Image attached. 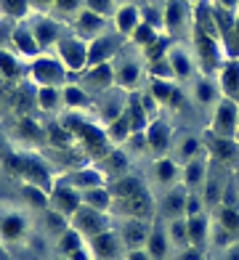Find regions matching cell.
Masks as SVG:
<instances>
[{
  "instance_id": "obj_7",
  "label": "cell",
  "mask_w": 239,
  "mask_h": 260,
  "mask_svg": "<svg viewBox=\"0 0 239 260\" xmlns=\"http://www.w3.org/2000/svg\"><path fill=\"white\" fill-rule=\"evenodd\" d=\"M58 56L69 72H82L88 67V45L80 40H58Z\"/></svg>"
},
{
  "instance_id": "obj_59",
  "label": "cell",
  "mask_w": 239,
  "mask_h": 260,
  "mask_svg": "<svg viewBox=\"0 0 239 260\" xmlns=\"http://www.w3.org/2000/svg\"><path fill=\"white\" fill-rule=\"evenodd\" d=\"M226 260H239V244L226 247Z\"/></svg>"
},
{
  "instance_id": "obj_16",
  "label": "cell",
  "mask_w": 239,
  "mask_h": 260,
  "mask_svg": "<svg viewBox=\"0 0 239 260\" xmlns=\"http://www.w3.org/2000/svg\"><path fill=\"white\" fill-rule=\"evenodd\" d=\"M146 250H149V255L154 260H165L167 257V250H170V236H167V229H162V223H154V226H152Z\"/></svg>"
},
{
  "instance_id": "obj_27",
  "label": "cell",
  "mask_w": 239,
  "mask_h": 260,
  "mask_svg": "<svg viewBox=\"0 0 239 260\" xmlns=\"http://www.w3.org/2000/svg\"><path fill=\"white\" fill-rule=\"evenodd\" d=\"M32 35H35V40L40 43V48H45V45H53L58 40V27L51 19H38L32 24Z\"/></svg>"
},
{
  "instance_id": "obj_46",
  "label": "cell",
  "mask_w": 239,
  "mask_h": 260,
  "mask_svg": "<svg viewBox=\"0 0 239 260\" xmlns=\"http://www.w3.org/2000/svg\"><path fill=\"white\" fill-rule=\"evenodd\" d=\"M133 38H136V43H141V45H149L157 40V32H154V27L152 24H146V21H141V24L136 27V32H133Z\"/></svg>"
},
{
  "instance_id": "obj_22",
  "label": "cell",
  "mask_w": 239,
  "mask_h": 260,
  "mask_svg": "<svg viewBox=\"0 0 239 260\" xmlns=\"http://www.w3.org/2000/svg\"><path fill=\"white\" fill-rule=\"evenodd\" d=\"M133 133H136V130H133V122H130L128 112H123L117 120H112L109 125H106V136H109L112 144H125Z\"/></svg>"
},
{
  "instance_id": "obj_63",
  "label": "cell",
  "mask_w": 239,
  "mask_h": 260,
  "mask_svg": "<svg viewBox=\"0 0 239 260\" xmlns=\"http://www.w3.org/2000/svg\"><path fill=\"white\" fill-rule=\"evenodd\" d=\"M58 260H69V257H67V255H64V257H58Z\"/></svg>"
},
{
  "instance_id": "obj_25",
  "label": "cell",
  "mask_w": 239,
  "mask_h": 260,
  "mask_svg": "<svg viewBox=\"0 0 239 260\" xmlns=\"http://www.w3.org/2000/svg\"><path fill=\"white\" fill-rule=\"evenodd\" d=\"M11 43H14L24 56H38L40 53V43L35 40L32 29H27V27H14V38H11Z\"/></svg>"
},
{
  "instance_id": "obj_36",
  "label": "cell",
  "mask_w": 239,
  "mask_h": 260,
  "mask_svg": "<svg viewBox=\"0 0 239 260\" xmlns=\"http://www.w3.org/2000/svg\"><path fill=\"white\" fill-rule=\"evenodd\" d=\"M101 165H104V170H101V173H125V168H128V157L123 154V151L112 149L106 157H101Z\"/></svg>"
},
{
  "instance_id": "obj_40",
  "label": "cell",
  "mask_w": 239,
  "mask_h": 260,
  "mask_svg": "<svg viewBox=\"0 0 239 260\" xmlns=\"http://www.w3.org/2000/svg\"><path fill=\"white\" fill-rule=\"evenodd\" d=\"M138 67L136 64H125V67H120V72L114 75V82H120L123 88H133L136 82H138Z\"/></svg>"
},
{
  "instance_id": "obj_13",
  "label": "cell",
  "mask_w": 239,
  "mask_h": 260,
  "mask_svg": "<svg viewBox=\"0 0 239 260\" xmlns=\"http://www.w3.org/2000/svg\"><path fill=\"white\" fill-rule=\"evenodd\" d=\"M207 149H210V154L221 162H234L239 157V141L236 138H223V136L207 133Z\"/></svg>"
},
{
  "instance_id": "obj_47",
  "label": "cell",
  "mask_w": 239,
  "mask_h": 260,
  "mask_svg": "<svg viewBox=\"0 0 239 260\" xmlns=\"http://www.w3.org/2000/svg\"><path fill=\"white\" fill-rule=\"evenodd\" d=\"M45 133H48V138H51L56 146H64L67 141L72 138V133H69V130H67L64 125H56V122H53V125H48V130H45Z\"/></svg>"
},
{
  "instance_id": "obj_17",
  "label": "cell",
  "mask_w": 239,
  "mask_h": 260,
  "mask_svg": "<svg viewBox=\"0 0 239 260\" xmlns=\"http://www.w3.org/2000/svg\"><path fill=\"white\" fill-rule=\"evenodd\" d=\"M181 181H184L186 188H197L199 183H205V181H207V165H205V159L197 157V159L184 162V168H181Z\"/></svg>"
},
{
  "instance_id": "obj_6",
  "label": "cell",
  "mask_w": 239,
  "mask_h": 260,
  "mask_svg": "<svg viewBox=\"0 0 239 260\" xmlns=\"http://www.w3.org/2000/svg\"><path fill=\"white\" fill-rule=\"evenodd\" d=\"M82 205V194L77 191L75 186H69L67 181H56L51 188V207L58 210L62 215L72 218L77 212V207Z\"/></svg>"
},
{
  "instance_id": "obj_12",
  "label": "cell",
  "mask_w": 239,
  "mask_h": 260,
  "mask_svg": "<svg viewBox=\"0 0 239 260\" xmlns=\"http://www.w3.org/2000/svg\"><path fill=\"white\" fill-rule=\"evenodd\" d=\"M194 35H197V53H199L202 69H205V72L218 69V43H215V38L207 35L202 27H197Z\"/></svg>"
},
{
  "instance_id": "obj_37",
  "label": "cell",
  "mask_w": 239,
  "mask_h": 260,
  "mask_svg": "<svg viewBox=\"0 0 239 260\" xmlns=\"http://www.w3.org/2000/svg\"><path fill=\"white\" fill-rule=\"evenodd\" d=\"M62 101L69 106V109H77V106H88V96H85V90L77 88V85H64Z\"/></svg>"
},
{
  "instance_id": "obj_24",
  "label": "cell",
  "mask_w": 239,
  "mask_h": 260,
  "mask_svg": "<svg viewBox=\"0 0 239 260\" xmlns=\"http://www.w3.org/2000/svg\"><path fill=\"white\" fill-rule=\"evenodd\" d=\"M112 82H114V72H112L109 64H96V67H91L85 72V85L88 88L104 90V88H109Z\"/></svg>"
},
{
  "instance_id": "obj_28",
  "label": "cell",
  "mask_w": 239,
  "mask_h": 260,
  "mask_svg": "<svg viewBox=\"0 0 239 260\" xmlns=\"http://www.w3.org/2000/svg\"><path fill=\"white\" fill-rule=\"evenodd\" d=\"M221 90H223V96H229V99L239 96V64L236 61L223 67V72H221Z\"/></svg>"
},
{
  "instance_id": "obj_42",
  "label": "cell",
  "mask_w": 239,
  "mask_h": 260,
  "mask_svg": "<svg viewBox=\"0 0 239 260\" xmlns=\"http://www.w3.org/2000/svg\"><path fill=\"white\" fill-rule=\"evenodd\" d=\"M218 223H223L229 231H234V234H239V207H221V212H218Z\"/></svg>"
},
{
  "instance_id": "obj_26",
  "label": "cell",
  "mask_w": 239,
  "mask_h": 260,
  "mask_svg": "<svg viewBox=\"0 0 239 260\" xmlns=\"http://www.w3.org/2000/svg\"><path fill=\"white\" fill-rule=\"evenodd\" d=\"M154 173H157V181L165 183V186H170V183H175L178 178H181V168H178V162L170 159V157H157Z\"/></svg>"
},
{
  "instance_id": "obj_9",
  "label": "cell",
  "mask_w": 239,
  "mask_h": 260,
  "mask_svg": "<svg viewBox=\"0 0 239 260\" xmlns=\"http://www.w3.org/2000/svg\"><path fill=\"white\" fill-rule=\"evenodd\" d=\"M143 136H146V146L154 151L157 157H165V151L170 149V141H173V130L165 120H149L146 130H143Z\"/></svg>"
},
{
  "instance_id": "obj_31",
  "label": "cell",
  "mask_w": 239,
  "mask_h": 260,
  "mask_svg": "<svg viewBox=\"0 0 239 260\" xmlns=\"http://www.w3.org/2000/svg\"><path fill=\"white\" fill-rule=\"evenodd\" d=\"M21 194L29 205L35 207H51V191H45L43 186H35V183H21Z\"/></svg>"
},
{
  "instance_id": "obj_45",
  "label": "cell",
  "mask_w": 239,
  "mask_h": 260,
  "mask_svg": "<svg viewBox=\"0 0 239 260\" xmlns=\"http://www.w3.org/2000/svg\"><path fill=\"white\" fill-rule=\"evenodd\" d=\"M58 101H62V93H58V88H40V93H38L40 109H53Z\"/></svg>"
},
{
  "instance_id": "obj_52",
  "label": "cell",
  "mask_w": 239,
  "mask_h": 260,
  "mask_svg": "<svg viewBox=\"0 0 239 260\" xmlns=\"http://www.w3.org/2000/svg\"><path fill=\"white\" fill-rule=\"evenodd\" d=\"M85 8L93 11V14H109L112 11V0H85Z\"/></svg>"
},
{
  "instance_id": "obj_19",
  "label": "cell",
  "mask_w": 239,
  "mask_h": 260,
  "mask_svg": "<svg viewBox=\"0 0 239 260\" xmlns=\"http://www.w3.org/2000/svg\"><path fill=\"white\" fill-rule=\"evenodd\" d=\"M186 197H189L186 188H173L162 202V215L167 220L170 218H186Z\"/></svg>"
},
{
  "instance_id": "obj_35",
  "label": "cell",
  "mask_w": 239,
  "mask_h": 260,
  "mask_svg": "<svg viewBox=\"0 0 239 260\" xmlns=\"http://www.w3.org/2000/svg\"><path fill=\"white\" fill-rule=\"evenodd\" d=\"M77 247H82V234H80V231L67 229L64 234H58V252H62V255L75 252Z\"/></svg>"
},
{
  "instance_id": "obj_39",
  "label": "cell",
  "mask_w": 239,
  "mask_h": 260,
  "mask_svg": "<svg viewBox=\"0 0 239 260\" xmlns=\"http://www.w3.org/2000/svg\"><path fill=\"white\" fill-rule=\"evenodd\" d=\"M184 21V8L178 0H167V8H165V24L170 29H178Z\"/></svg>"
},
{
  "instance_id": "obj_11",
  "label": "cell",
  "mask_w": 239,
  "mask_h": 260,
  "mask_svg": "<svg viewBox=\"0 0 239 260\" xmlns=\"http://www.w3.org/2000/svg\"><path fill=\"white\" fill-rule=\"evenodd\" d=\"M112 207H120L128 218H141V220H152V197L149 191L143 188L136 197H128V199H114Z\"/></svg>"
},
{
  "instance_id": "obj_10",
  "label": "cell",
  "mask_w": 239,
  "mask_h": 260,
  "mask_svg": "<svg viewBox=\"0 0 239 260\" xmlns=\"http://www.w3.org/2000/svg\"><path fill=\"white\" fill-rule=\"evenodd\" d=\"M149 234H152V223L149 220H141V218H128L123 223V244L130 247V250H136V247H146L149 242Z\"/></svg>"
},
{
  "instance_id": "obj_8",
  "label": "cell",
  "mask_w": 239,
  "mask_h": 260,
  "mask_svg": "<svg viewBox=\"0 0 239 260\" xmlns=\"http://www.w3.org/2000/svg\"><path fill=\"white\" fill-rule=\"evenodd\" d=\"M120 250H123V236L114 234L112 229H104L101 234L91 236V252H93V257L114 260L120 255Z\"/></svg>"
},
{
  "instance_id": "obj_38",
  "label": "cell",
  "mask_w": 239,
  "mask_h": 260,
  "mask_svg": "<svg viewBox=\"0 0 239 260\" xmlns=\"http://www.w3.org/2000/svg\"><path fill=\"white\" fill-rule=\"evenodd\" d=\"M19 133L24 136V138H29V141H43L48 133L32 120V117H21V122H19Z\"/></svg>"
},
{
  "instance_id": "obj_33",
  "label": "cell",
  "mask_w": 239,
  "mask_h": 260,
  "mask_svg": "<svg viewBox=\"0 0 239 260\" xmlns=\"http://www.w3.org/2000/svg\"><path fill=\"white\" fill-rule=\"evenodd\" d=\"M167 236H170V244L186 247V244H189V226H186V218H170Z\"/></svg>"
},
{
  "instance_id": "obj_43",
  "label": "cell",
  "mask_w": 239,
  "mask_h": 260,
  "mask_svg": "<svg viewBox=\"0 0 239 260\" xmlns=\"http://www.w3.org/2000/svg\"><path fill=\"white\" fill-rule=\"evenodd\" d=\"M0 75H6V77H19L21 75L19 61L11 53H6V51H0Z\"/></svg>"
},
{
  "instance_id": "obj_21",
  "label": "cell",
  "mask_w": 239,
  "mask_h": 260,
  "mask_svg": "<svg viewBox=\"0 0 239 260\" xmlns=\"http://www.w3.org/2000/svg\"><path fill=\"white\" fill-rule=\"evenodd\" d=\"M117 51V40L114 38H99L93 45H88V67L96 64H106V58Z\"/></svg>"
},
{
  "instance_id": "obj_50",
  "label": "cell",
  "mask_w": 239,
  "mask_h": 260,
  "mask_svg": "<svg viewBox=\"0 0 239 260\" xmlns=\"http://www.w3.org/2000/svg\"><path fill=\"white\" fill-rule=\"evenodd\" d=\"M202 199H205V202L207 205H215V202H221V183L218 181H207V186H205V197H202Z\"/></svg>"
},
{
  "instance_id": "obj_34",
  "label": "cell",
  "mask_w": 239,
  "mask_h": 260,
  "mask_svg": "<svg viewBox=\"0 0 239 260\" xmlns=\"http://www.w3.org/2000/svg\"><path fill=\"white\" fill-rule=\"evenodd\" d=\"M101 24H104V19H101V14H93V11H88L85 8V14H82L80 19H77V29L85 35V38H91V35H96L101 29Z\"/></svg>"
},
{
  "instance_id": "obj_3",
  "label": "cell",
  "mask_w": 239,
  "mask_h": 260,
  "mask_svg": "<svg viewBox=\"0 0 239 260\" xmlns=\"http://www.w3.org/2000/svg\"><path fill=\"white\" fill-rule=\"evenodd\" d=\"M210 133L213 136H223V138H236L239 136V106H236L234 99L223 96L218 101V109H215Z\"/></svg>"
},
{
  "instance_id": "obj_18",
  "label": "cell",
  "mask_w": 239,
  "mask_h": 260,
  "mask_svg": "<svg viewBox=\"0 0 239 260\" xmlns=\"http://www.w3.org/2000/svg\"><path fill=\"white\" fill-rule=\"evenodd\" d=\"M80 194H82V202L96 207V210H101V212L112 210V205H114V197H112V191H109V186H106V183L85 188V191H80Z\"/></svg>"
},
{
  "instance_id": "obj_48",
  "label": "cell",
  "mask_w": 239,
  "mask_h": 260,
  "mask_svg": "<svg viewBox=\"0 0 239 260\" xmlns=\"http://www.w3.org/2000/svg\"><path fill=\"white\" fill-rule=\"evenodd\" d=\"M213 236H215V244L218 247H231L234 244V231H229L223 223H215L213 226Z\"/></svg>"
},
{
  "instance_id": "obj_20",
  "label": "cell",
  "mask_w": 239,
  "mask_h": 260,
  "mask_svg": "<svg viewBox=\"0 0 239 260\" xmlns=\"http://www.w3.org/2000/svg\"><path fill=\"white\" fill-rule=\"evenodd\" d=\"M152 93H154V99H157L160 104H165V106H178L181 104V93H178V88L170 80L152 77Z\"/></svg>"
},
{
  "instance_id": "obj_15",
  "label": "cell",
  "mask_w": 239,
  "mask_h": 260,
  "mask_svg": "<svg viewBox=\"0 0 239 260\" xmlns=\"http://www.w3.org/2000/svg\"><path fill=\"white\" fill-rule=\"evenodd\" d=\"M109 191L114 199H128V197H136L138 191H143V181L136 178V175H130V173H123L120 178H114L109 183Z\"/></svg>"
},
{
  "instance_id": "obj_44",
  "label": "cell",
  "mask_w": 239,
  "mask_h": 260,
  "mask_svg": "<svg viewBox=\"0 0 239 260\" xmlns=\"http://www.w3.org/2000/svg\"><path fill=\"white\" fill-rule=\"evenodd\" d=\"M170 67H173V75H178V77H189L191 75V64H189L186 53H181V51L170 53Z\"/></svg>"
},
{
  "instance_id": "obj_57",
  "label": "cell",
  "mask_w": 239,
  "mask_h": 260,
  "mask_svg": "<svg viewBox=\"0 0 239 260\" xmlns=\"http://www.w3.org/2000/svg\"><path fill=\"white\" fill-rule=\"evenodd\" d=\"M91 255H93V252H88L85 247H77V250H75V252H69L67 257H69V260H91Z\"/></svg>"
},
{
  "instance_id": "obj_30",
  "label": "cell",
  "mask_w": 239,
  "mask_h": 260,
  "mask_svg": "<svg viewBox=\"0 0 239 260\" xmlns=\"http://www.w3.org/2000/svg\"><path fill=\"white\" fill-rule=\"evenodd\" d=\"M138 24H141V19H138V8L136 6H125V8L117 11V29L123 35H133Z\"/></svg>"
},
{
  "instance_id": "obj_41",
  "label": "cell",
  "mask_w": 239,
  "mask_h": 260,
  "mask_svg": "<svg viewBox=\"0 0 239 260\" xmlns=\"http://www.w3.org/2000/svg\"><path fill=\"white\" fill-rule=\"evenodd\" d=\"M0 8L3 14L11 16V19H19L29 11V0H0Z\"/></svg>"
},
{
  "instance_id": "obj_5",
  "label": "cell",
  "mask_w": 239,
  "mask_h": 260,
  "mask_svg": "<svg viewBox=\"0 0 239 260\" xmlns=\"http://www.w3.org/2000/svg\"><path fill=\"white\" fill-rule=\"evenodd\" d=\"M69 69L64 64L53 61V58H38L32 64V77L40 88H62L64 80H67Z\"/></svg>"
},
{
  "instance_id": "obj_49",
  "label": "cell",
  "mask_w": 239,
  "mask_h": 260,
  "mask_svg": "<svg viewBox=\"0 0 239 260\" xmlns=\"http://www.w3.org/2000/svg\"><path fill=\"white\" fill-rule=\"evenodd\" d=\"M197 99H199L202 104H213V99H215L213 82H207V80H202V82H199V85H197Z\"/></svg>"
},
{
  "instance_id": "obj_53",
  "label": "cell",
  "mask_w": 239,
  "mask_h": 260,
  "mask_svg": "<svg viewBox=\"0 0 239 260\" xmlns=\"http://www.w3.org/2000/svg\"><path fill=\"white\" fill-rule=\"evenodd\" d=\"M128 260H154V257L149 255L146 247H136V250H130V252H128Z\"/></svg>"
},
{
  "instance_id": "obj_62",
  "label": "cell",
  "mask_w": 239,
  "mask_h": 260,
  "mask_svg": "<svg viewBox=\"0 0 239 260\" xmlns=\"http://www.w3.org/2000/svg\"><path fill=\"white\" fill-rule=\"evenodd\" d=\"M35 3H40V6H43V3H56V0H35Z\"/></svg>"
},
{
  "instance_id": "obj_58",
  "label": "cell",
  "mask_w": 239,
  "mask_h": 260,
  "mask_svg": "<svg viewBox=\"0 0 239 260\" xmlns=\"http://www.w3.org/2000/svg\"><path fill=\"white\" fill-rule=\"evenodd\" d=\"M77 3H80V0H56V6L62 8V11H75Z\"/></svg>"
},
{
  "instance_id": "obj_55",
  "label": "cell",
  "mask_w": 239,
  "mask_h": 260,
  "mask_svg": "<svg viewBox=\"0 0 239 260\" xmlns=\"http://www.w3.org/2000/svg\"><path fill=\"white\" fill-rule=\"evenodd\" d=\"M146 53L154 58V61H160V56L165 53V43H162V40H154V43H152V48H146Z\"/></svg>"
},
{
  "instance_id": "obj_1",
  "label": "cell",
  "mask_w": 239,
  "mask_h": 260,
  "mask_svg": "<svg viewBox=\"0 0 239 260\" xmlns=\"http://www.w3.org/2000/svg\"><path fill=\"white\" fill-rule=\"evenodd\" d=\"M69 133H72V138H77L82 146H85V151L93 157V159H101V157H106L109 154V136H106V130H99L96 125H91V122H85V120H80V117H75V114H69V117H64V122H62Z\"/></svg>"
},
{
  "instance_id": "obj_4",
  "label": "cell",
  "mask_w": 239,
  "mask_h": 260,
  "mask_svg": "<svg viewBox=\"0 0 239 260\" xmlns=\"http://www.w3.org/2000/svg\"><path fill=\"white\" fill-rule=\"evenodd\" d=\"M69 223H72V229L80 231L82 236H88V239L96 236V234H101L104 229H109V226H106V215H104V212L91 207V205H85V202L77 207V212L69 218Z\"/></svg>"
},
{
  "instance_id": "obj_23",
  "label": "cell",
  "mask_w": 239,
  "mask_h": 260,
  "mask_svg": "<svg viewBox=\"0 0 239 260\" xmlns=\"http://www.w3.org/2000/svg\"><path fill=\"white\" fill-rule=\"evenodd\" d=\"M186 226H189V244L191 247H202L207 239V231H210V220L202 215H186Z\"/></svg>"
},
{
  "instance_id": "obj_60",
  "label": "cell",
  "mask_w": 239,
  "mask_h": 260,
  "mask_svg": "<svg viewBox=\"0 0 239 260\" xmlns=\"http://www.w3.org/2000/svg\"><path fill=\"white\" fill-rule=\"evenodd\" d=\"M11 151H8V146H6V138H3V133H0V157H8Z\"/></svg>"
},
{
  "instance_id": "obj_54",
  "label": "cell",
  "mask_w": 239,
  "mask_h": 260,
  "mask_svg": "<svg viewBox=\"0 0 239 260\" xmlns=\"http://www.w3.org/2000/svg\"><path fill=\"white\" fill-rule=\"evenodd\" d=\"M11 38H14V27L8 21H0V45H6Z\"/></svg>"
},
{
  "instance_id": "obj_61",
  "label": "cell",
  "mask_w": 239,
  "mask_h": 260,
  "mask_svg": "<svg viewBox=\"0 0 239 260\" xmlns=\"http://www.w3.org/2000/svg\"><path fill=\"white\" fill-rule=\"evenodd\" d=\"M218 3H221V8H229V11H231V8L239 3V0H218Z\"/></svg>"
},
{
  "instance_id": "obj_51",
  "label": "cell",
  "mask_w": 239,
  "mask_h": 260,
  "mask_svg": "<svg viewBox=\"0 0 239 260\" xmlns=\"http://www.w3.org/2000/svg\"><path fill=\"white\" fill-rule=\"evenodd\" d=\"M202 207H205V199L199 194H189L186 197V215H199Z\"/></svg>"
},
{
  "instance_id": "obj_14",
  "label": "cell",
  "mask_w": 239,
  "mask_h": 260,
  "mask_svg": "<svg viewBox=\"0 0 239 260\" xmlns=\"http://www.w3.org/2000/svg\"><path fill=\"white\" fill-rule=\"evenodd\" d=\"M69 186H75L77 191H85V188H93V186H104V173L99 168H82V170H75L72 175L64 178Z\"/></svg>"
},
{
  "instance_id": "obj_29",
  "label": "cell",
  "mask_w": 239,
  "mask_h": 260,
  "mask_svg": "<svg viewBox=\"0 0 239 260\" xmlns=\"http://www.w3.org/2000/svg\"><path fill=\"white\" fill-rule=\"evenodd\" d=\"M24 229H27V220H24L21 212H8V215L0 220V234L6 236V239H19V236L24 234Z\"/></svg>"
},
{
  "instance_id": "obj_56",
  "label": "cell",
  "mask_w": 239,
  "mask_h": 260,
  "mask_svg": "<svg viewBox=\"0 0 239 260\" xmlns=\"http://www.w3.org/2000/svg\"><path fill=\"white\" fill-rule=\"evenodd\" d=\"M178 260H205V257H202V250H199V247H189V250L181 252V257H178Z\"/></svg>"
},
{
  "instance_id": "obj_2",
  "label": "cell",
  "mask_w": 239,
  "mask_h": 260,
  "mask_svg": "<svg viewBox=\"0 0 239 260\" xmlns=\"http://www.w3.org/2000/svg\"><path fill=\"white\" fill-rule=\"evenodd\" d=\"M6 165L16 175H21V183H35V186H43L45 191L53 188V178H51V170L48 165H43L38 157H27V154H8Z\"/></svg>"
},
{
  "instance_id": "obj_32",
  "label": "cell",
  "mask_w": 239,
  "mask_h": 260,
  "mask_svg": "<svg viewBox=\"0 0 239 260\" xmlns=\"http://www.w3.org/2000/svg\"><path fill=\"white\" fill-rule=\"evenodd\" d=\"M202 151H205V146H202V141L194 138V136H184L181 144H178V159L181 162H189V159H197L202 157Z\"/></svg>"
}]
</instances>
